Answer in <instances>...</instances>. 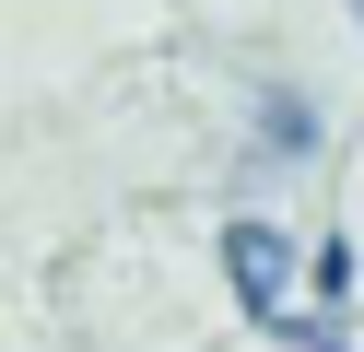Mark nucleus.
<instances>
[{"label":"nucleus","mask_w":364,"mask_h":352,"mask_svg":"<svg viewBox=\"0 0 364 352\" xmlns=\"http://www.w3.org/2000/svg\"><path fill=\"white\" fill-rule=\"evenodd\" d=\"M259 153H270V164H306V153H317V94H294V82L259 94Z\"/></svg>","instance_id":"nucleus-2"},{"label":"nucleus","mask_w":364,"mask_h":352,"mask_svg":"<svg viewBox=\"0 0 364 352\" xmlns=\"http://www.w3.org/2000/svg\"><path fill=\"white\" fill-rule=\"evenodd\" d=\"M306 352H341V341H329V329H306Z\"/></svg>","instance_id":"nucleus-3"},{"label":"nucleus","mask_w":364,"mask_h":352,"mask_svg":"<svg viewBox=\"0 0 364 352\" xmlns=\"http://www.w3.org/2000/svg\"><path fill=\"white\" fill-rule=\"evenodd\" d=\"M223 270H235V294H247L259 329L306 341V305H294V235H282V223H235V235H223Z\"/></svg>","instance_id":"nucleus-1"}]
</instances>
